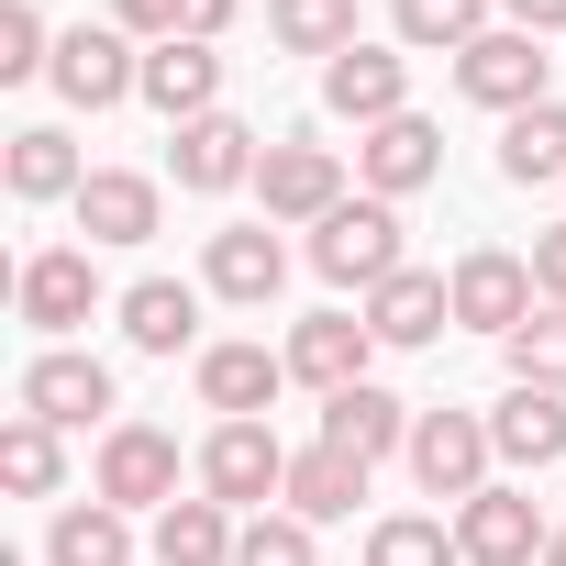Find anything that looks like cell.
<instances>
[{"label":"cell","instance_id":"obj_2","mask_svg":"<svg viewBox=\"0 0 566 566\" xmlns=\"http://www.w3.org/2000/svg\"><path fill=\"white\" fill-rule=\"evenodd\" d=\"M312 266L334 277V290H389V277L411 266L400 255V200H345L312 222Z\"/></svg>","mask_w":566,"mask_h":566},{"label":"cell","instance_id":"obj_8","mask_svg":"<svg viewBox=\"0 0 566 566\" xmlns=\"http://www.w3.org/2000/svg\"><path fill=\"white\" fill-rule=\"evenodd\" d=\"M290 378L301 389H323V400H345V389H367V356H378V334H367V312H312V323H290Z\"/></svg>","mask_w":566,"mask_h":566},{"label":"cell","instance_id":"obj_40","mask_svg":"<svg viewBox=\"0 0 566 566\" xmlns=\"http://www.w3.org/2000/svg\"><path fill=\"white\" fill-rule=\"evenodd\" d=\"M544 566H566V533H555V544H544Z\"/></svg>","mask_w":566,"mask_h":566},{"label":"cell","instance_id":"obj_5","mask_svg":"<svg viewBox=\"0 0 566 566\" xmlns=\"http://www.w3.org/2000/svg\"><path fill=\"white\" fill-rule=\"evenodd\" d=\"M255 200H266V222H323V211H345V156L312 134H277L255 156Z\"/></svg>","mask_w":566,"mask_h":566},{"label":"cell","instance_id":"obj_18","mask_svg":"<svg viewBox=\"0 0 566 566\" xmlns=\"http://www.w3.org/2000/svg\"><path fill=\"white\" fill-rule=\"evenodd\" d=\"M145 101L167 112V134H178V123H200V112H222V56H211L200 34L145 45Z\"/></svg>","mask_w":566,"mask_h":566},{"label":"cell","instance_id":"obj_33","mask_svg":"<svg viewBox=\"0 0 566 566\" xmlns=\"http://www.w3.org/2000/svg\"><path fill=\"white\" fill-rule=\"evenodd\" d=\"M511 389H566V312H533L511 334Z\"/></svg>","mask_w":566,"mask_h":566},{"label":"cell","instance_id":"obj_35","mask_svg":"<svg viewBox=\"0 0 566 566\" xmlns=\"http://www.w3.org/2000/svg\"><path fill=\"white\" fill-rule=\"evenodd\" d=\"M45 67H56V34H45L34 0H12L0 12V78H45Z\"/></svg>","mask_w":566,"mask_h":566},{"label":"cell","instance_id":"obj_11","mask_svg":"<svg viewBox=\"0 0 566 566\" xmlns=\"http://www.w3.org/2000/svg\"><path fill=\"white\" fill-rule=\"evenodd\" d=\"M544 544H555L544 511H533L522 489H500V478L455 511V555H467V566H544Z\"/></svg>","mask_w":566,"mask_h":566},{"label":"cell","instance_id":"obj_38","mask_svg":"<svg viewBox=\"0 0 566 566\" xmlns=\"http://www.w3.org/2000/svg\"><path fill=\"white\" fill-rule=\"evenodd\" d=\"M500 12H511L522 34H555V23H566V0H500Z\"/></svg>","mask_w":566,"mask_h":566},{"label":"cell","instance_id":"obj_12","mask_svg":"<svg viewBox=\"0 0 566 566\" xmlns=\"http://www.w3.org/2000/svg\"><path fill=\"white\" fill-rule=\"evenodd\" d=\"M12 301H23L34 334H78V323L101 312V266H90V244H45V255H23Z\"/></svg>","mask_w":566,"mask_h":566},{"label":"cell","instance_id":"obj_16","mask_svg":"<svg viewBox=\"0 0 566 566\" xmlns=\"http://www.w3.org/2000/svg\"><path fill=\"white\" fill-rule=\"evenodd\" d=\"M23 411H34V422H56V433H78V422H101V411H112V367H101V356H78V345H45V356L23 367Z\"/></svg>","mask_w":566,"mask_h":566},{"label":"cell","instance_id":"obj_22","mask_svg":"<svg viewBox=\"0 0 566 566\" xmlns=\"http://www.w3.org/2000/svg\"><path fill=\"white\" fill-rule=\"evenodd\" d=\"M323 444H334V455H356V467H378L389 444H411V400H389V389L367 378V389L323 400Z\"/></svg>","mask_w":566,"mask_h":566},{"label":"cell","instance_id":"obj_6","mask_svg":"<svg viewBox=\"0 0 566 566\" xmlns=\"http://www.w3.org/2000/svg\"><path fill=\"white\" fill-rule=\"evenodd\" d=\"M544 67H555V56H544V34L500 23V34H478V45L455 56V90H467L478 112H500V123H511V112H533V101H544Z\"/></svg>","mask_w":566,"mask_h":566},{"label":"cell","instance_id":"obj_26","mask_svg":"<svg viewBox=\"0 0 566 566\" xmlns=\"http://www.w3.org/2000/svg\"><path fill=\"white\" fill-rule=\"evenodd\" d=\"M45 566H134V511L112 500H67L45 533Z\"/></svg>","mask_w":566,"mask_h":566},{"label":"cell","instance_id":"obj_10","mask_svg":"<svg viewBox=\"0 0 566 566\" xmlns=\"http://www.w3.org/2000/svg\"><path fill=\"white\" fill-rule=\"evenodd\" d=\"M101 500H112V511H167V500H178V433L112 422V433H101Z\"/></svg>","mask_w":566,"mask_h":566},{"label":"cell","instance_id":"obj_23","mask_svg":"<svg viewBox=\"0 0 566 566\" xmlns=\"http://www.w3.org/2000/svg\"><path fill=\"white\" fill-rule=\"evenodd\" d=\"M489 444H500V467H555L566 455V389H511L489 411Z\"/></svg>","mask_w":566,"mask_h":566},{"label":"cell","instance_id":"obj_32","mask_svg":"<svg viewBox=\"0 0 566 566\" xmlns=\"http://www.w3.org/2000/svg\"><path fill=\"white\" fill-rule=\"evenodd\" d=\"M367 566H467V555H455V533H444V522H422V511H389V522L367 533Z\"/></svg>","mask_w":566,"mask_h":566},{"label":"cell","instance_id":"obj_13","mask_svg":"<svg viewBox=\"0 0 566 566\" xmlns=\"http://www.w3.org/2000/svg\"><path fill=\"white\" fill-rule=\"evenodd\" d=\"M323 112H345L356 134L400 123V112H411V56H389V45H345V56L323 67Z\"/></svg>","mask_w":566,"mask_h":566},{"label":"cell","instance_id":"obj_21","mask_svg":"<svg viewBox=\"0 0 566 566\" xmlns=\"http://www.w3.org/2000/svg\"><path fill=\"white\" fill-rule=\"evenodd\" d=\"M123 334H134V356H189L200 345V290L189 277H134L123 290Z\"/></svg>","mask_w":566,"mask_h":566},{"label":"cell","instance_id":"obj_1","mask_svg":"<svg viewBox=\"0 0 566 566\" xmlns=\"http://www.w3.org/2000/svg\"><path fill=\"white\" fill-rule=\"evenodd\" d=\"M400 455H411L422 500H455V511H467V500L489 489V467H500L489 411H444V400H433V411H411V444H400Z\"/></svg>","mask_w":566,"mask_h":566},{"label":"cell","instance_id":"obj_36","mask_svg":"<svg viewBox=\"0 0 566 566\" xmlns=\"http://www.w3.org/2000/svg\"><path fill=\"white\" fill-rule=\"evenodd\" d=\"M112 23L145 34V45H167V34H189V0H112Z\"/></svg>","mask_w":566,"mask_h":566},{"label":"cell","instance_id":"obj_39","mask_svg":"<svg viewBox=\"0 0 566 566\" xmlns=\"http://www.w3.org/2000/svg\"><path fill=\"white\" fill-rule=\"evenodd\" d=\"M233 12H244V0H189V34H200V45H222V23H233Z\"/></svg>","mask_w":566,"mask_h":566},{"label":"cell","instance_id":"obj_9","mask_svg":"<svg viewBox=\"0 0 566 566\" xmlns=\"http://www.w3.org/2000/svg\"><path fill=\"white\" fill-rule=\"evenodd\" d=\"M277 277H290V244H277V222H222L211 255H200V290L233 301V312H266Z\"/></svg>","mask_w":566,"mask_h":566},{"label":"cell","instance_id":"obj_29","mask_svg":"<svg viewBox=\"0 0 566 566\" xmlns=\"http://www.w3.org/2000/svg\"><path fill=\"white\" fill-rule=\"evenodd\" d=\"M356 500H367V467H356V455H334V444L290 455V511H301V522H345Z\"/></svg>","mask_w":566,"mask_h":566},{"label":"cell","instance_id":"obj_14","mask_svg":"<svg viewBox=\"0 0 566 566\" xmlns=\"http://www.w3.org/2000/svg\"><path fill=\"white\" fill-rule=\"evenodd\" d=\"M255 134L233 123V112H200V123H178L167 134V167H178V189H200V200H222V189H244L255 178Z\"/></svg>","mask_w":566,"mask_h":566},{"label":"cell","instance_id":"obj_30","mask_svg":"<svg viewBox=\"0 0 566 566\" xmlns=\"http://www.w3.org/2000/svg\"><path fill=\"white\" fill-rule=\"evenodd\" d=\"M266 23H277V45H290V56H345V45H367L356 34V0H266Z\"/></svg>","mask_w":566,"mask_h":566},{"label":"cell","instance_id":"obj_34","mask_svg":"<svg viewBox=\"0 0 566 566\" xmlns=\"http://www.w3.org/2000/svg\"><path fill=\"white\" fill-rule=\"evenodd\" d=\"M233 566H323V555H312V522L301 511H255L244 544H233Z\"/></svg>","mask_w":566,"mask_h":566},{"label":"cell","instance_id":"obj_27","mask_svg":"<svg viewBox=\"0 0 566 566\" xmlns=\"http://www.w3.org/2000/svg\"><path fill=\"white\" fill-rule=\"evenodd\" d=\"M500 178H511V189H544V178H566V101H533V112H511V134H500Z\"/></svg>","mask_w":566,"mask_h":566},{"label":"cell","instance_id":"obj_20","mask_svg":"<svg viewBox=\"0 0 566 566\" xmlns=\"http://www.w3.org/2000/svg\"><path fill=\"white\" fill-rule=\"evenodd\" d=\"M67 211H78V233H90V244H145L167 200H156V178H134V167H90V189H78Z\"/></svg>","mask_w":566,"mask_h":566},{"label":"cell","instance_id":"obj_37","mask_svg":"<svg viewBox=\"0 0 566 566\" xmlns=\"http://www.w3.org/2000/svg\"><path fill=\"white\" fill-rule=\"evenodd\" d=\"M533 290L566 312V222H555V233H533Z\"/></svg>","mask_w":566,"mask_h":566},{"label":"cell","instance_id":"obj_19","mask_svg":"<svg viewBox=\"0 0 566 566\" xmlns=\"http://www.w3.org/2000/svg\"><path fill=\"white\" fill-rule=\"evenodd\" d=\"M455 323V277H433V266H400L389 290H367V334L378 345H433Z\"/></svg>","mask_w":566,"mask_h":566},{"label":"cell","instance_id":"obj_15","mask_svg":"<svg viewBox=\"0 0 566 566\" xmlns=\"http://www.w3.org/2000/svg\"><path fill=\"white\" fill-rule=\"evenodd\" d=\"M356 178H367V200H411V189L444 178V134H433L422 112H400V123L356 134Z\"/></svg>","mask_w":566,"mask_h":566},{"label":"cell","instance_id":"obj_31","mask_svg":"<svg viewBox=\"0 0 566 566\" xmlns=\"http://www.w3.org/2000/svg\"><path fill=\"white\" fill-rule=\"evenodd\" d=\"M389 23H400V45H422V56H467V45L489 34V0H389Z\"/></svg>","mask_w":566,"mask_h":566},{"label":"cell","instance_id":"obj_4","mask_svg":"<svg viewBox=\"0 0 566 566\" xmlns=\"http://www.w3.org/2000/svg\"><path fill=\"white\" fill-rule=\"evenodd\" d=\"M45 78H56V101H67V112H112V101H134V90H145V56H134V34H123V23H67Z\"/></svg>","mask_w":566,"mask_h":566},{"label":"cell","instance_id":"obj_7","mask_svg":"<svg viewBox=\"0 0 566 566\" xmlns=\"http://www.w3.org/2000/svg\"><path fill=\"white\" fill-rule=\"evenodd\" d=\"M455 323L511 345V334L533 323V255H511V244H467V255H455Z\"/></svg>","mask_w":566,"mask_h":566},{"label":"cell","instance_id":"obj_17","mask_svg":"<svg viewBox=\"0 0 566 566\" xmlns=\"http://www.w3.org/2000/svg\"><path fill=\"white\" fill-rule=\"evenodd\" d=\"M277 389H290V356H266V345H200V411H222V422H266Z\"/></svg>","mask_w":566,"mask_h":566},{"label":"cell","instance_id":"obj_24","mask_svg":"<svg viewBox=\"0 0 566 566\" xmlns=\"http://www.w3.org/2000/svg\"><path fill=\"white\" fill-rule=\"evenodd\" d=\"M0 178H12V200H78L90 189V167H78V145L56 123H23L12 156H0Z\"/></svg>","mask_w":566,"mask_h":566},{"label":"cell","instance_id":"obj_28","mask_svg":"<svg viewBox=\"0 0 566 566\" xmlns=\"http://www.w3.org/2000/svg\"><path fill=\"white\" fill-rule=\"evenodd\" d=\"M0 489H23V500H56V489H67V444H56V422H34V411L0 422Z\"/></svg>","mask_w":566,"mask_h":566},{"label":"cell","instance_id":"obj_3","mask_svg":"<svg viewBox=\"0 0 566 566\" xmlns=\"http://www.w3.org/2000/svg\"><path fill=\"white\" fill-rule=\"evenodd\" d=\"M200 500H222V511L290 500V444H277L266 422H211V444H200Z\"/></svg>","mask_w":566,"mask_h":566},{"label":"cell","instance_id":"obj_25","mask_svg":"<svg viewBox=\"0 0 566 566\" xmlns=\"http://www.w3.org/2000/svg\"><path fill=\"white\" fill-rule=\"evenodd\" d=\"M233 544H244V522L222 500H167L156 511V566H233Z\"/></svg>","mask_w":566,"mask_h":566}]
</instances>
